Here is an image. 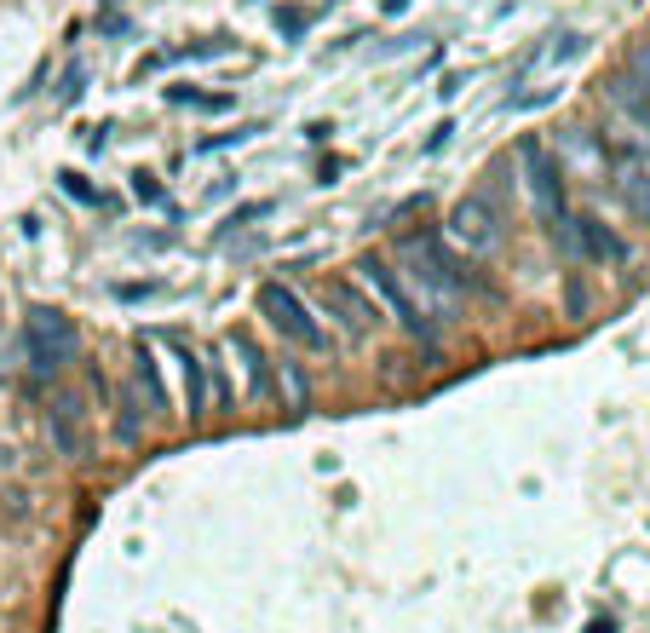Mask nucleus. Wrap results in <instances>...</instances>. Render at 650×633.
<instances>
[{"label": "nucleus", "mask_w": 650, "mask_h": 633, "mask_svg": "<svg viewBox=\"0 0 650 633\" xmlns=\"http://www.w3.org/2000/svg\"><path fill=\"white\" fill-rule=\"evenodd\" d=\"M443 242H455L466 259H495L507 248V219H501V208L489 202L484 190H472V196H461V202L449 208Z\"/></svg>", "instance_id": "f257e3e1"}, {"label": "nucleus", "mask_w": 650, "mask_h": 633, "mask_svg": "<svg viewBox=\"0 0 650 633\" xmlns=\"http://www.w3.org/2000/svg\"><path fill=\"white\" fill-rule=\"evenodd\" d=\"M75 352H81V329L58 305H35L24 317V357L35 375H64L75 363Z\"/></svg>", "instance_id": "f03ea898"}, {"label": "nucleus", "mask_w": 650, "mask_h": 633, "mask_svg": "<svg viewBox=\"0 0 650 633\" xmlns=\"http://www.w3.org/2000/svg\"><path fill=\"white\" fill-rule=\"evenodd\" d=\"M259 317H265L288 346H300V352H328V329L311 317V305H305L288 282H265V288H259Z\"/></svg>", "instance_id": "7ed1b4c3"}, {"label": "nucleus", "mask_w": 650, "mask_h": 633, "mask_svg": "<svg viewBox=\"0 0 650 633\" xmlns=\"http://www.w3.org/2000/svg\"><path fill=\"white\" fill-rule=\"evenodd\" d=\"M518 167H524V190L535 202V219L553 231L558 219L570 213V202H564V162L541 139H518Z\"/></svg>", "instance_id": "20e7f679"}, {"label": "nucleus", "mask_w": 650, "mask_h": 633, "mask_svg": "<svg viewBox=\"0 0 650 633\" xmlns=\"http://www.w3.org/2000/svg\"><path fill=\"white\" fill-rule=\"evenodd\" d=\"M357 271H363V288L374 294V305H386V317H392L397 329L415 334V340H438V323H432V317H426V311L409 300V288H403V277H397L392 259H374V254H369Z\"/></svg>", "instance_id": "39448f33"}, {"label": "nucleus", "mask_w": 650, "mask_h": 633, "mask_svg": "<svg viewBox=\"0 0 650 633\" xmlns=\"http://www.w3.org/2000/svg\"><path fill=\"white\" fill-rule=\"evenodd\" d=\"M403 259H409V265H403L397 277H403V288H409V300H415L438 329H443V323H455V317H461V294H455V288H449V282H443L438 271L409 248V242H403Z\"/></svg>", "instance_id": "423d86ee"}, {"label": "nucleus", "mask_w": 650, "mask_h": 633, "mask_svg": "<svg viewBox=\"0 0 650 633\" xmlns=\"http://www.w3.org/2000/svg\"><path fill=\"white\" fill-rule=\"evenodd\" d=\"M317 300H323V311L340 323V334H346V340H369L374 323H380L374 294H363V288H357V282H346V277H328Z\"/></svg>", "instance_id": "0eeeda50"}, {"label": "nucleus", "mask_w": 650, "mask_h": 633, "mask_svg": "<svg viewBox=\"0 0 650 633\" xmlns=\"http://www.w3.org/2000/svg\"><path fill=\"white\" fill-rule=\"evenodd\" d=\"M47 426H52L58 455H70V461L87 455V403H81V392H58L47 409Z\"/></svg>", "instance_id": "6e6552de"}, {"label": "nucleus", "mask_w": 650, "mask_h": 633, "mask_svg": "<svg viewBox=\"0 0 650 633\" xmlns=\"http://www.w3.org/2000/svg\"><path fill=\"white\" fill-rule=\"evenodd\" d=\"M570 231H576V259H593V265H622L627 259V242L599 213H570Z\"/></svg>", "instance_id": "1a4fd4ad"}, {"label": "nucleus", "mask_w": 650, "mask_h": 633, "mask_svg": "<svg viewBox=\"0 0 650 633\" xmlns=\"http://www.w3.org/2000/svg\"><path fill=\"white\" fill-rule=\"evenodd\" d=\"M604 98L616 104V116L627 121V133L650 139V93H645V81H639V75L616 70V75H610V87H604Z\"/></svg>", "instance_id": "9d476101"}, {"label": "nucleus", "mask_w": 650, "mask_h": 633, "mask_svg": "<svg viewBox=\"0 0 650 633\" xmlns=\"http://www.w3.org/2000/svg\"><path fill=\"white\" fill-rule=\"evenodd\" d=\"M604 173H610L616 196L627 202V213L650 225V162H633V156H610V167H604Z\"/></svg>", "instance_id": "9b49d317"}, {"label": "nucleus", "mask_w": 650, "mask_h": 633, "mask_svg": "<svg viewBox=\"0 0 650 633\" xmlns=\"http://www.w3.org/2000/svg\"><path fill=\"white\" fill-rule=\"evenodd\" d=\"M173 363H179V386H185V415L190 421H202L213 403H208V357L185 346V340H173Z\"/></svg>", "instance_id": "f8f14e48"}, {"label": "nucleus", "mask_w": 650, "mask_h": 633, "mask_svg": "<svg viewBox=\"0 0 650 633\" xmlns=\"http://www.w3.org/2000/svg\"><path fill=\"white\" fill-rule=\"evenodd\" d=\"M225 346H231V352L242 357V369H248V398H259V403H265V398H277V375H271V357L259 352V340H254V334H242V329H236L231 340H225Z\"/></svg>", "instance_id": "ddd939ff"}, {"label": "nucleus", "mask_w": 650, "mask_h": 633, "mask_svg": "<svg viewBox=\"0 0 650 633\" xmlns=\"http://www.w3.org/2000/svg\"><path fill=\"white\" fill-rule=\"evenodd\" d=\"M133 392L150 403V415H167V386H162V363H156V346L139 340L133 346Z\"/></svg>", "instance_id": "4468645a"}, {"label": "nucleus", "mask_w": 650, "mask_h": 633, "mask_svg": "<svg viewBox=\"0 0 650 633\" xmlns=\"http://www.w3.org/2000/svg\"><path fill=\"white\" fill-rule=\"evenodd\" d=\"M116 438H121V444H139V438H144L139 392H121V403H116Z\"/></svg>", "instance_id": "2eb2a0df"}, {"label": "nucleus", "mask_w": 650, "mask_h": 633, "mask_svg": "<svg viewBox=\"0 0 650 633\" xmlns=\"http://www.w3.org/2000/svg\"><path fill=\"white\" fill-rule=\"evenodd\" d=\"M167 98L173 104H196V110H225L231 104L225 93H196V87H167Z\"/></svg>", "instance_id": "dca6fc26"}, {"label": "nucleus", "mask_w": 650, "mask_h": 633, "mask_svg": "<svg viewBox=\"0 0 650 633\" xmlns=\"http://www.w3.org/2000/svg\"><path fill=\"white\" fill-rule=\"evenodd\" d=\"M282 386H288V403H294V409H305V403H311V386H305L300 363H288V357H282Z\"/></svg>", "instance_id": "f3484780"}, {"label": "nucleus", "mask_w": 650, "mask_h": 633, "mask_svg": "<svg viewBox=\"0 0 650 633\" xmlns=\"http://www.w3.org/2000/svg\"><path fill=\"white\" fill-rule=\"evenodd\" d=\"M58 179H64V190H70L75 202H98V190L87 185V179H81V173H58Z\"/></svg>", "instance_id": "a211bd4d"}, {"label": "nucleus", "mask_w": 650, "mask_h": 633, "mask_svg": "<svg viewBox=\"0 0 650 633\" xmlns=\"http://www.w3.org/2000/svg\"><path fill=\"white\" fill-rule=\"evenodd\" d=\"M305 24H311V18H305L300 6H288V12H277V29H282V35H305Z\"/></svg>", "instance_id": "6ab92c4d"}, {"label": "nucleus", "mask_w": 650, "mask_h": 633, "mask_svg": "<svg viewBox=\"0 0 650 633\" xmlns=\"http://www.w3.org/2000/svg\"><path fill=\"white\" fill-rule=\"evenodd\" d=\"M133 196H139V202H162V185H156L150 173H133Z\"/></svg>", "instance_id": "aec40b11"}, {"label": "nucleus", "mask_w": 650, "mask_h": 633, "mask_svg": "<svg viewBox=\"0 0 650 633\" xmlns=\"http://www.w3.org/2000/svg\"><path fill=\"white\" fill-rule=\"evenodd\" d=\"M265 213H271V202H248V208H236L225 225H254V219H265Z\"/></svg>", "instance_id": "412c9836"}, {"label": "nucleus", "mask_w": 650, "mask_h": 633, "mask_svg": "<svg viewBox=\"0 0 650 633\" xmlns=\"http://www.w3.org/2000/svg\"><path fill=\"white\" fill-rule=\"evenodd\" d=\"M627 70L645 81V93H650V47H633V58H627Z\"/></svg>", "instance_id": "4be33fe9"}]
</instances>
